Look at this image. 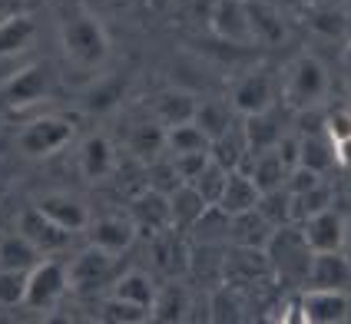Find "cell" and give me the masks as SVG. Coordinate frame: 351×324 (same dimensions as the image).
I'll return each instance as SVG.
<instances>
[{
	"mask_svg": "<svg viewBox=\"0 0 351 324\" xmlns=\"http://www.w3.org/2000/svg\"><path fill=\"white\" fill-rule=\"evenodd\" d=\"M60 43L66 60L80 70H99L110 57V37L99 17L86 7H70L60 23Z\"/></svg>",
	"mask_w": 351,
	"mask_h": 324,
	"instance_id": "6da1fadb",
	"label": "cell"
},
{
	"mask_svg": "<svg viewBox=\"0 0 351 324\" xmlns=\"http://www.w3.org/2000/svg\"><path fill=\"white\" fill-rule=\"evenodd\" d=\"M325 93H328V70H325V63L318 57H308V53L295 57L289 63V70H285V79H282V99L292 110L305 113V110H315L325 99Z\"/></svg>",
	"mask_w": 351,
	"mask_h": 324,
	"instance_id": "7a4b0ae2",
	"label": "cell"
},
{
	"mask_svg": "<svg viewBox=\"0 0 351 324\" xmlns=\"http://www.w3.org/2000/svg\"><path fill=\"white\" fill-rule=\"evenodd\" d=\"M265 258H269V268H272L278 278L292 282V285H305V271H308V262H312V248L305 242L302 229L289 222V225H278L265 245Z\"/></svg>",
	"mask_w": 351,
	"mask_h": 324,
	"instance_id": "3957f363",
	"label": "cell"
},
{
	"mask_svg": "<svg viewBox=\"0 0 351 324\" xmlns=\"http://www.w3.org/2000/svg\"><path fill=\"white\" fill-rule=\"evenodd\" d=\"M73 136H77V126L66 116H40L17 133V149L27 159H47V155L66 149Z\"/></svg>",
	"mask_w": 351,
	"mask_h": 324,
	"instance_id": "277c9868",
	"label": "cell"
},
{
	"mask_svg": "<svg viewBox=\"0 0 351 324\" xmlns=\"http://www.w3.org/2000/svg\"><path fill=\"white\" fill-rule=\"evenodd\" d=\"M66 265L60 258H40L37 265L27 271V295H23V308L30 311H53L66 295Z\"/></svg>",
	"mask_w": 351,
	"mask_h": 324,
	"instance_id": "5b68a950",
	"label": "cell"
},
{
	"mask_svg": "<svg viewBox=\"0 0 351 324\" xmlns=\"http://www.w3.org/2000/svg\"><path fill=\"white\" fill-rule=\"evenodd\" d=\"M113 282V255L99 251V248H83L66 262V288L77 295H93L103 291Z\"/></svg>",
	"mask_w": 351,
	"mask_h": 324,
	"instance_id": "8992f818",
	"label": "cell"
},
{
	"mask_svg": "<svg viewBox=\"0 0 351 324\" xmlns=\"http://www.w3.org/2000/svg\"><path fill=\"white\" fill-rule=\"evenodd\" d=\"M351 318L348 291L335 288H305L298 298V321L302 324H345Z\"/></svg>",
	"mask_w": 351,
	"mask_h": 324,
	"instance_id": "52a82bcc",
	"label": "cell"
},
{
	"mask_svg": "<svg viewBox=\"0 0 351 324\" xmlns=\"http://www.w3.org/2000/svg\"><path fill=\"white\" fill-rule=\"evenodd\" d=\"M17 232L37 248L43 258H57L60 251H66L70 238H73V232L60 229L57 222H50L37 205H27V209L17 215Z\"/></svg>",
	"mask_w": 351,
	"mask_h": 324,
	"instance_id": "ba28073f",
	"label": "cell"
},
{
	"mask_svg": "<svg viewBox=\"0 0 351 324\" xmlns=\"http://www.w3.org/2000/svg\"><path fill=\"white\" fill-rule=\"evenodd\" d=\"M50 93V70L43 63H34V66H23L14 77L0 86V99L14 110H23V106H34L40 99H47Z\"/></svg>",
	"mask_w": 351,
	"mask_h": 324,
	"instance_id": "9c48e42d",
	"label": "cell"
},
{
	"mask_svg": "<svg viewBox=\"0 0 351 324\" xmlns=\"http://www.w3.org/2000/svg\"><path fill=\"white\" fill-rule=\"evenodd\" d=\"M83 232H86L90 245L106 251V255H113V258L123 255V251H130V245L136 242L139 235L130 215H103V219H93Z\"/></svg>",
	"mask_w": 351,
	"mask_h": 324,
	"instance_id": "30bf717a",
	"label": "cell"
},
{
	"mask_svg": "<svg viewBox=\"0 0 351 324\" xmlns=\"http://www.w3.org/2000/svg\"><path fill=\"white\" fill-rule=\"evenodd\" d=\"M239 116H252L262 110H272L275 106V79L269 70H252L249 77H242L232 86V99H229Z\"/></svg>",
	"mask_w": 351,
	"mask_h": 324,
	"instance_id": "8fae6325",
	"label": "cell"
},
{
	"mask_svg": "<svg viewBox=\"0 0 351 324\" xmlns=\"http://www.w3.org/2000/svg\"><path fill=\"white\" fill-rule=\"evenodd\" d=\"M305 288H335L348 291L351 288V258L345 248L338 251H312V262L305 271Z\"/></svg>",
	"mask_w": 351,
	"mask_h": 324,
	"instance_id": "7c38bea8",
	"label": "cell"
},
{
	"mask_svg": "<svg viewBox=\"0 0 351 324\" xmlns=\"http://www.w3.org/2000/svg\"><path fill=\"white\" fill-rule=\"evenodd\" d=\"M130 219H133L136 232H143V235H166V232L173 229L169 195L146 186V189L133 199V212H130Z\"/></svg>",
	"mask_w": 351,
	"mask_h": 324,
	"instance_id": "4fadbf2b",
	"label": "cell"
},
{
	"mask_svg": "<svg viewBox=\"0 0 351 324\" xmlns=\"http://www.w3.org/2000/svg\"><path fill=\"white\" fill-rule=\"evenodd\" d=\"M34 205H37L50 222H57L60 229H66V232H83L90 225L86 205H83L80 199H73V195H66V192H43V195L34 199Z\"/></svg>",
	"mask_w": 351,
	"mask_h": 324,
	"instance_id": "5bb4252c",
	"label": "cell"
},
{
	"mask_svg": "<svg viewBox=\"0 0 351 324\" xmlns=\"http://www.w3.org/2000/svg\"><path fill=\"white\" fill-rule=\"evenodd\" d=\"M298 229H302L312 251H338L345 245V215H338L332 205L312 215V219H305Z\"/></svg>",
	"mask_w": 351,
	"mask_h": 324,
	"instance_id": "9a60e30c",
	"label": "cell"
},
{
	"mask_svg": "<svg viewBox=\"0 0 351 324\" xmlns=\"http://www.w3.org/2000/svg\"><path fill=\"white\" fill-rule=\"evenodd\" d=\"M209 27L226 43H235V47L252 43V27H249V14H245V0H215Z\"/></svg>",
	"mask_w": 351,
	"mask_h": 324,
	"instance_id": "2e32d148",
	"label": "cell"
},
{
	"mask_svg": "<svg viewBox=\"0 0 351 324\" xmlns=\"http://www.w3.org/2000/svg\"><path fill=\"white\" fill-rule=\"evenodd\" d=\"M119 169V159H117V149L106 136H90L83 139L80 146V172L86 182H106L110 175H117Z\"/></svg>",
	"mask_w": 351,
	"mask_h": 324,
	"instance_id": "e0dca14e",
	"label": "cell"
},
{
	"mask_svg": "<svg viewBox=\"0 0 351 324\" xmlns=\"http://www.w3.org/2000/svg\"><path fill=\"white\" fill-rule=\"evenodd\" d=\"M189 311H193V298H189V288L169 282V285L156 288V298L149 305V321L159 324H179L189 321Z\"/></svg>",
	"mask_w": 351,
	"mask_h": 324,
	"instance_id": "ac0fdd59",
	"label": "cell"
},
{
	"mask_svg": "<svg viewBox=\"0 0 351 324\" xmlns=\"http://www.w3.org/2000/svg\"><path fill=\"white\" fill-rule=\"evenodd\" d=\"M239 169L245 172L249 179L255 182L258 192H272V189H282L285 186V175H289V166L278 159L275 149H262V153H249L242 159Z\"/></svg>",
	"mask_w": 351,
	"mask_h": 324,
	"instance_id": "d6986e66",
	"label": "cell"
},
{
	"mask_svg": "<svg viewBox=\"0 0 351 324\" xmlns=\"http://www.w3.org/2000/svg\"><path fill=\"white\" fill-rule=\"evenodd\" d=\"M272 268H269V258H265V248H245L239 245L232 251V258L222 262V275L229 285H249V282H258L265 278Z\"/></svg>",
	"mask_w": 351,
	"mask_h": 324,
	"instance_id": "ffe728a7",
	"label": "cell"
},
{
	"mask_svg": "<svg viewBox=\"0 0 351 324\" xmlns=\"http://www.w3.org/2000/svg\"><path fill=\"white\" fill-rule=\"evenodd\" d=\"M245 14H249V27H252V43L262 47H275L285 40V20L275 10L269 0H245Z\"/></svg>",
	"mask_w": 351,
	"mask_h": 324,
	"instance_id": "44dd1931",
	"label": "cell"
},
{
	"mask_svg": "<svg viewBox=\"0 0 351 324\" xmlns=\"http://www.w3.org/2000/svg\"><path fill=\"white\" fill-rule=\"evenodd\" d=\"M258 195H262V192L255 189V182L245 175V172H242V169H229V175H226V186H222V192H219V199H215L213 205H219L226 215H239V212L255 209Z\"/></svg>",
	"mask_w": 351,
	"mask_h": 324,
	"instance_id": "7402d4cb",
	"label": "cell"
},
{
	"mask_svg": "<svg viewBox=\"0 0 351 324\" xmlns=\"http://www.w3.org/2000/svg\"><path fill=\"white\" fill-rule=\"evenodd\" d=\"M298 162L315 172H322V175L332 169L335 146H332V139H328V133H325V126H312V129H302L298 133Z\"/></svg>",
	"mask_w": 351,
	"mask_h": 324,
	"instance_id": "603a6c76",
	"label": "cell"
},
{
	"mask_svg": "<svg viewBox=\"0 0 351 324\" xmlns=\"http://www.w3.org/2000/svg\"><path fill=\"white\" fill-rule=\"evenodd\" d=\"M275 225L262 215L258 209H249V212H239L232 215V225H229V238L235 245H245V248H265L269 238H272Z\"/></svg>",
	"mask_w": 351,
	"mask_h": 324,
	"instance_id": "cb8c5ba5",
	"label": "cell"
},
{
	"mask_svg": "<svg viewBox=\"0 0 351 324\" xmlns=\"http://www.w3.org/2000/svg\"><path fill=\"white\" fill-rule=\"evenodd\" d=\"M156 288L159 285L153 282L149 271L130 268V271H123L119 278L110 282V295H113V298H123V301H133V305L149 308L153 305V298H156Z\"/></svg>",
	"mask_w": 351,
	"mask_h": 324,
	"instance_id": "d4e9b609",
	"label": "cell"
},
{
	"mask_svg": "<svg viewBox=\"0 0 351 324\" xmlns=\"http://www.w3.org/2000/svg\"><path fill=\"white\" fill-rule=\"evenodd\" d=\"M37 37V23L30 14H10L0 20V60L17 57L30 47V40Z\"/></svg>",
	"mask_w": 351,
	"mask_h": 324,
	"instance_id": "484cf974",
	"label": "cell"
},
{
	"mask_svg": "<svg viewBox=\"0 0 351 324\" xmlns=\"http://www.w3.org/2000/svg\"><path fill=\"white\" fill-rule=\"evenodd\" d=\"M126 149H130L133 159H139V162L159 159V155L166 153V126H162L159 119H153V123H136V126L130 129Z\"/></svg>",
	"mask_w": 351,
	"mask_h": 324,
	"instance_id": "4316f807",
	"label": "cell"
},
{
	"mask_svg": "<svg viewBox=\"0 0 351 324\" xmlns=\"http://www.w3.org/2000/svg\"><path fill=\"white\" fill-rule=\"evenodd\" d=\"M169 209H173V229H193V222L202 215V212L209 209V202L199 195L195 186L189 182H182V186H176L169 192Z\"/></svg>",
	"mask_w": 351,
	"mask_h": 324,
	"instance_id": "83f0119b",
	"label": "cell"
},
{
	"mask_svg": "<svg viewBox=\"0 0 351 324\" xmlns=\"http://www.w3.org/2000/svg\"><path fill=\"white\" fill-rule=\"evenodd\" d=\"M242 119H245L242 133H245V142H249V153H262V149H272L275 142H278V136H282V126H278V119H275L272 110H262V113L242 116Z\"/></svg>",
	"mask_w": 351,
	"mask_h": 324,
	"instance_id": "f1b7e54d",
	"label": "cell"
},
{
	"mask_svg": "<svg viewBox=\"0 0 351 324\" xmlns=\"http://www.w3.org/2000/svg\"><path fill=\"white\" fill-rule=\"evenodd\" d=\"M40 258H43V255H40L37 248L30 245L20 232H7V235L0 238V268H10V271H30Z\"/></svg>",
	"mask_w": 351,
	"mask_h": 324,
	"instance_id": "f546056e",
	"label": "cell"
},
{
	"mask_svg": "<svg viewBox=\"0 0 351 324\" xmlns=\"http://www.w3.org/2000/svg\"><path fill=\"white\" fill-rule=\"evenodd\" d=\"M209 155H213L219 166H226V169H239L242 159L249 155V142H245L242 126H235L232 123L219 139H213V142H209Z\"/></svg>",
	"mask_w": 351,
	"mask_h": 324,
	"instance_id": "4dcf8cb0",
	"label": "cell"
},
{
	"mask_svg": "<svg viewBox=\"0 0 351 324\" xmlns=\"http://www.w3.org/2000/svg\"><path fill=\"white\" fill-rule=\"evenodd\" d=\"M195 99L193 93H182V90H166V93L156 96V103H153V113L162 126H176V123H186V119H193L195 113Z\"/></svg>",
	"mask_w": 351,
	"mask_h": 324,
	"instance_id": "1f68e13d",
	"label": "cell"
},
{
	"mask_svg": "<svg viewBox=\"0 0 351 324\" xmlns=\"http://www.w3.org/2000/svg\"><path fill=\"white\" fill-rule=\"evenodd\" d=\"M232 106H226V103H215V99H202V103H195V113H193V123L202 129V133L209 136V142L219 139V136L226 133L229 126H232Z\"/></svg>",
	"mask_w": 351,
	"mask_h": 324,
	"instance_id": "d6a6232c",
	"label": "cell"
},
{
	"mask_svg": "<svg viewBox=\"0 0 351 324\" xmlns=\"http://www.w3.org/2000/svg\"><path fill=\"white\" fill-rule=\"evenodd\" d=\"M292 195V192H289ZM335 202V195H332V186L322 179L318 186H312V189H305V192H295L292 195V222L295 225H302L305 219H312V215H318L322 209H328Z\"/></svg>",
	"mask_w": 351,
	"mask_h": 324,
	"instance_id": "836d02e7",
	"label": "cell"
},
{
	"mask_svg": "<svg viewBox=\"0 0 351 324\" xmlns=\"http://www.w3.org/2000/svg\"><path fill=\"white\" fill-rule=\"evenodd\" d=\"M249 308L242 301V295H239V285H226L213 291V298H209V321H245L249 314H245Z\"/></svg>",
	"mask_w": 351,
	"mask_h": 324,
	"instance_id": "e575fe53",
	"label": "cell"
},
{
	"mask_svg": "<svg viewBox=\"0 0 351 324\" xmlns=\"http://www.w3.org/2000/svg\"><path fill=\"white\" fill-rule=\"evenodd\" d=\"M195 149H209V136L193 119L166 126V153H195Z\"/></svg>",
	"mask_w": 351,
	"mask_h": 324,
	"instance_id": "d590c367",
	"label": "cell"
},
{
	"mask_svg": "<svg viewBox=\"0 0 351 324\" xmlns=\"http://www.w3.org/2000/svg\"><path fill=\"white\" fill-rule=\"evenodd\" d=\"M229 225H232V215H226L219 205H209L193 222L189 232H195V238H202V242H226L229 238Z\"/></svg>",
	"mask_w": 351,
	"mask_h": 324,
	"instance_id": "8d00e7d4",
	"label": "cell"
},
{
	"mask_svg": "<svg viewBox=\"0 0 351 324\" xmlns=\"http://www.w3.org/2000/svg\"><path fill=\"white\" fill-rule=\"evenodd\" d=\"M255 209L262 212L275 229H278V225H289V222H292V195H289L285 186H282V189H272V192H262L258 202H255Z\"/></svg>",
	"mask_w": 351,
	"mask_h": 324,
	"instance_id": "74e56055",
	"label": "cell"
},
{
	"mask_svg": "<svg viewBox=\"0 0 351 324\" xmlns=\"http://www.w3.org/2000/svg\"><path fill=\"white\" fill-rule=\"evenodd\" d=\"M99 318L103 321H113V324H143L149 321V308L133 305V301H123V298H106L103 308H99Z\"/></svg>",
	"mask_w": 351,
	"mask_h": 324,
	"instance_id": "f35d334b",
	"label": "cell"
},
{
	"mask_svg": "<svg viewBox=\"0 0 351 324\" xmlns=\"http://www.w3.org/2000/svg\"><path fill=\"white\" fill-rule=\"evenodd\" d=\"M226 175H229V169H226V166H219L215 159H209V166L199 172L189 186H195V189H199V195L213 205L215 199H219V192H222V186H226Z\"/></svg>",
	"mask_w": 351,
	"mask_h": 324,
	"instance_id": "ab89813d",
	"label": "cell"
},
{
	"mask_svg": "<svg viewBox=\"0 0 351 324\" xmlns=\"http://www.w3.org/2000/svg\"><path fill=\"white\" fill-rule=\"evenodd\" d=\"M27 295V271L0 268V308H23Z\"/></svg>",
	"mask_w": 351,
	"mask_h": 324,
	"instance_id": "60d3db41",
	"label": "cell"
},
{
	"mask_svg": "<svg viewBox=\"0 0 351 324\" xmlns=\"http://www.w3.org/2000/svg\"><path fill=\"white\" fill-rule=\"evenodd\" d=\"M209 149H195V153H169V162H173L176 175L182 179V182H193L199 172L209 166Z\"/></svg>",
	"mask_w": 351,
	"mask_h": 324,
	"instance_id": "b9f144b4",
	"label": "cell"
},
{
	"mask_svg": "<svg viewBox=\"0 0 351 324\" xmlns=\"http://www.w3.org/2000/svg\"><path fill=\"white\" fill-rule=\"evenodd\" d=\"M322 179H325L322 172H315V169H308V166L298 162V166H292L289 175H285V189L295 195V192H305V189H312V186H318Z\"/></svg>",
	"mask_w": 351,
	"mask_h": 324,
	"instance_id": "7bdbcfd3",
	"label": "cell"
},
{
	"mask_svg": "<svg viewBox=\"0 0 351 324\" xmlns=\"http://www.w3.org/2000/svg\"><path fill=\"white\" fill-rule=\"evenodd\" d=\"M322 126H325V133H328L332 142L348 139L351 136V110H332V113L322 119Z\"/></svg>",
	"mask_w": 351,
	"mask_h": 324,
	"instance_id": "ee69618b",
	"label": "cell"
},
{
	"mask_svg": "<svg viewBox=\"0 0 351 324\" xmlns=\"http://www.w3.org/2000/svg\"><path fill=\"white\" fill-rule=\"evenodd\" d=\"M332 146H335V162H338L341 169H351V136L348 139H338Z\"/></svg>",
	"mask_w": 351,
	"mask_h": 324,
	"instance_id": "f6af8a7d",
	"label": "cell"
},
{
	"mask_svg": "<svg viewBox=\"0 0 351 324\" xmlns=\"http://www.w3.org/2000/svg\"><path fill=\"white\" fill-rule=\"evenodd\" d=\"M341 248H348V258H351V215L345 219V245Z\"/></svg>",
	"mask_w": 351,
	"mask_h": 324,
	"instance_id": "bcb514c9",
	"label": "cell"
}]
</instances>
